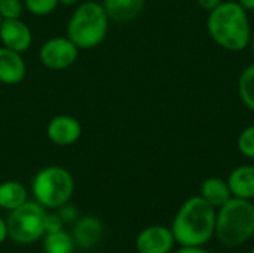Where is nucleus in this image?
<instances>
[{
  "label": "nucleus",
  "instance_id": "nucleus-19",
  "mask_svg": "<svg viewBox=\"0 0 254 253\" xmlns=\"http://www.w3.org/2000/svg\"><path fill=\"white\" fill-rule=\"evenodd\" d=\"M24 7L34 16H46L51 15L58 6V0H22Z\"/></svg>",
  "mask_w": 254,
  "mask_h": 253
},
{
  "label": "nucleus",
  "instance_id": "nucleus-7",
  "mask_svg": "<svg viewBox=\"0 0 254 253\" xmlns=\"http://www.w3.org/2000/svg\"><path fill=\"white\" fill-rule=\"evenodd\" d=\"M79 51L67 36H54L42 43L39 60L49 70H65L77 61Z\"/></svg>",
  "mask_w": 254,
  "mask_h": 253
},
{
  "label": "nucleus",
  "instance_id": "nucleus-8",
  "mask_svg": "<svg viewBox=\"0 0 254 253\" xmlns=\"http://www.w3.org/2000/svg\"><path fill=\"white\" fill-rule=\"evenodd\" d=\"M82 124L71 115H57L46 125L48 139L61 148L74 145L82 137Z\"/></svg>",
  "mask_w": 254,
  "mask_h": 253
},
{
  "label": "nucleus",
  "instance_id": "nucleus-17",
  "mask_svg": "<svg viewBox=\"0 0 254 253\" xmlns=\"http://www.w3.org/2000/svg\"><path fill=\"white\" fill-rule=\"evenodd\" d=\"M43 249H45V253H73L74 240L64 230L46 233Z\"/></svg>",
  "mask_w": 254,
  "mask_h": 253
},
{
  "label": "nucleus",
  "instance_id": "nucleus-25",
  "mask_svg": "<svg viewBox=\"0 0 254 253\" xmlns=\"http://www.w3.org/2000/svg\"><path fill=\"white\" fill-rule=\"evenodd\" d=\"M176 253H210L202 246H182Z\"/></svg>",
  "mask_w": 254,
  "mask_h": 253
},
{
  "label": "nucleus",
  "instance_id": "nucleus-1",
  "mask_svg": "<svg viewBox=\"0 0 254 253\" xmlns=\"http://www.w3.org/2000/svg\"><path fill=\"white\" fill-rule=\"evenodd\" d=\"M207 30L220 48L231 52L244 51L253 34L247 10L232 0L222 1L208 12Z\"/></svg>",
  "mask_w": 254,
  "mask_h": 253
},
{
  "label": "nucleus",
  "instance_id": "nucleus-2",
  "mask_svg": "<svg viewBox=\"0 0 254 253\" xmlns=\"http://www.w3.org/2000/svg\"><path fill=\"white\" fill-rule=\"evenodd\" d=\"M217 210L201 195L188 198L177 210L171 231L180 246H204L214 237Z\"/></svg>",
  "mask_w": 254,
  "mask_h": 253
},
{
  "label": "nucleus",
  "instance_id": "nucleus-4",
  "mask_svg": "<svg viewBox=\"0 0 254 253\" xmlns=\"http://www.w3.org/2000/svg\"><path fill=\"white\" fill-rule=\"evenodd\" d=\"M214 236L226 248H238L254 236V204L232 197L217 209Z\"/></svg>",
  "mask_w": 254,
  "mask_h": 253
},
{
  "label": "nucleus",
  "instance_id": "nucleus-5",
  "mask_svg": "<svg viewBox=\"0 0 254 253\" xmlns=\"http://www.w3.org/2000/svg\"><path fill=\"white\" fill-rule=\"evenodd\" d=\"M31 192L45 209H60L70 201L74 192V179L61 166H46L34 174Z\"/></svg>",
  "mask_w": 254,
  "mask_h": 253
},
{
  "label": "nucleus",
  "instance_id": "nucleus-10",
  "mask_svg": "<svg viewBox=\"0 0 254 253\" xmlns=\"http://www.w3.org/2000/svg\"><path fill=\"white\" fill-rule=\"evenodd\" d=\"M174 236L171 228L152 225L144 228L135 239L138 253H167L174 248Z\"/></svg>",
  "mask_w": 254,
  "mask_h": 253
},
{
  "label": "nucleus",
  "instance_id": "nucleus-11",
  "mask_svg": "<svg viewBox=\"0 0 254 253\" xmlns=\"http://www.w3.org/2000/svg\"><path fill=\"white\" fill-rule=\"evenodd\" d=\"M27 66L22 54L0 46V84L18 85L25 79Z\"/></svg>",
  "mask_w": 254,
  "mask_h": 253
},
{
  "label": "nucleus",
  "instance_id": "nucleus-6",
  "mask_svg": "<svg viewBox=\"0 0 254 253\" xmlns=\"http://www.w3.org/2000/svg\"><path fill=\"white\" fill-rule=\"evenodd\" d=\"M46 210L37 201H25L12 210L6 225L7 236L19 245H30L46 234Z\"/></svg>",
  "mask_w": 254,
  "mask_h": 253
},
{
  "label": "nucleus",
  "instance_id": "nucleus-32",
  "mask_svg": "<svg viewBox=\"0 0 254 253\" xmlns=\"http://www.w3.org/2000/svg\"><path fill=\"white\" fill-rule=\"evenodd\" d=\"M167 253H171V252H167Z\"/></svg>",
  "mask_w": 254,
  "mask_h": 253
},
{
  "label": "nucleus",
  "instance_id": "nucleus-28",
  "mask_svg": "<svg viewBox=\"0 0 254 253\" xmlns=\"http://www.w3.org/2000/svg\"><path fill=\"white\" fill-rule=\"evenodd\" d=\"M58 3L63 6H67V7H74L80 3V0H58Z\"/></svg>",
  "mask_w": 254,
  "mask_h": 253
},
{
  "label": "nucleus",
  "instance_id": "nucleus-9",
  "mask_svg": "<svg viewBox=\"0 0 254 253\" xmlns=\"http://www.w3.org/2000/svg\"><path fill=\"white\" fill-rule=\"evenodd\" d=\"M0 42L1 46L24 54L33 43V33L21 18L3 19L0 22Z\"/></svg>",
  "mask_w": 254,
  "mask_h": 253
},
{
  "label": "nucleus",
  "instance_id": "nucleus-26",
  "mask_svg": "<svg viewBox=\"0 0 254 253\" xmlns=\"http://www.w3.org/2000/svg\"><path fill=\"white\" fill-rule=\"evenodd\" d=\"M7 237H9V236H7V225H6V222L0 218V243H3Z\"/></svg>",
  "mask_w": 254,
  "mask_h": 253
},
{
  "label": "nucleus",
  "instance_id": "nucleus-20",
  "mask_svg": "<svg viewBox=\"0 0 254 253\" xmlns=\"http://www.w3.org/2000/svg\"><path fill=\"white\" fill-rule=\"evenodd\" d=\"M237 148L241 155L249 160H254V124L241 130L237 139Z\"/></svg>",
  "mask_w": 254,
  "mask_h": 253
},
{
  "label": "nucleus",
  "instance_id": "nucleus-30",
  "mask_svg": "<svg viewBox=\"0 0 254 253\" xmlns=\"http://www.w3.org/2000/svg\"><path fill=\"white\" fill-rule=\"evenodd\" d=\"M250 253H254V248H253V249H252V251H250Z\"/></svg>",
  "mask_w": 254,
  "mask_h": 253
},
{
  "label": "nucleus",
  "instance_id": "nucleus-3",
  "mask_svg": "<svg viewBox=\"0 0 254 253\" xmlns=\"http://www.w3.org/2000/svg\"><path fill=\"white\" fill-rule=\"evenodd\" d=\"M110 18L101 3L80 1L68 18L65 36L79 49H92L101 45L109 33Z\"/></svg>",
  "mask_w": 254,
  "mask_h": 253
},
{
  "label": "nucleus",
  "instance_id": "nucleus-22",
  "mask_svg": "<svg viewBox=\"0 0 254 253\" xmlns=\"http://www.w3.org/2000/svg\"><path fill=\"white\" fill-rule=\"evenodd\" d=\"M63 219L60 215H48L46 216V233H54L63 230Z\"/></svg>",
  "mask_w": 254,
  "mask_h": 253
},
{
  "label": "nucleus",
  "instance_id": "nucleus-16",
  "mask_svg": "<svg viewBox=\"0 0 254 253\" xmlns=\"http://www.w3.org/2000/svg\"><path fill=\"white\" fill-rule=\"evenodd\" d=\"M28 194L25 186L18 180H6L0 183V207L4 210H15L22 206Z\"/></svg>",
  "mask_w": 254,
  "mask_h": 253
},
{
  "label": "nucleus",
  "instance_id": "nucleus-12",
  "mask_svg": "<svg viewBox=\"0 0 254 253\" xmlns=\"http://www.w3.org/2000/svg\"><path fill=\"white\" fill-rule=\"evenodd\" d=\"M228 185L232 197L243 200H254V166L243 164L234 169L228 176Z\"/></svg>",
  "mask_w": 254,
  "mask_h": 253
},
{
  "label": "nucleus",
  "instance_id": "nucleus-21",
  "mask_svg": "<svg viewBox=\"0 0 254 253\" xmlns=\"http://www.w3.org/2000/svg\"><path fill=\"white\" fill-rule=\"evenodd\" d=\"M25 7L22 0H0V18L3 19H18L22 16Z\"/></svg>",
  "mask_w": 254,
  "mask_h": 253
},
{
  "label": "nucleus",
  "instance_id": "nucleus-27",
  "mask_svg": "<svg viewBox=\"0 0 254 253\" xmlns=\"http://www.w3.org/2000/svg\"><path fill=\"white\" fill-rule=\"evenodd\" d=\"M247 12H250V10H254V0H237Z\"/></svg>",
  "mask_w": 254,
  "mask_h": 253
},
{
  "label": "nucleus",
  "instance_id": "nucleus-15",
  "mask_svg": "<svg viewBox=\"0 0 254 253\" xmlns=\"http://www.w3.org/2000/svg\"><path fill=\"white\" fill-rule=\"evenodd\" d=\"M208 204H211L216 210L222 207L225 203H228L232 198L229 185L226 179L211 176L207 177L201 185V194H199Z\"/></svg>",
  "mask_w": 254,
  "mask_h": 253
},
{
  "label": "nucleus",
  "instance_id": "nucleus-29",
  "mask_svg": "<svg viewBox=\"0 0 254 253\" xmlns=\"http://www.w3.org/2000/svg\"><path fill=\"white\" fill-rule=\"evenodd\" d=\"M249 46L252 48V52H253V55H254V34H252V39H250V43H249Z\"/></svg>",
  "mask_w": 254,
  "mask_h": 253
},
{
  "label": "nucleus",
  "instance_id": "nucleus-24",
  "mask_svg": "<svg viewBox=\"0 0 254 253\" xmlns=\"http://www.w3.org/2000/svg\"><path fill=\"white\" fill-rule=\"evenodd\" d=\"M222 1H223V0H196V3H198L202 9H205L207 12H210V10H213L214 7H217Z\"/></svg>",
  "mask_w": 254,
  "mask_h": 253
},
{
  "label": "nucleus",
  "instance_id": "nucleus-18",
  "mask_svg": "<svg viewBox=\"0 0 254 253\" xmlns=\"http://www.w3.org/2000/svg\"><path fill=\"white\" fill-rule=\"evenodd\" d=\"M238 95L244 106L254 112V63L247 66L238 78Z\"/></svg>",
  "mask_w": 254,
  "mask_h": 253
},
{
  "label": "nucleus",
  "instance_id": "nucleus-14",
  "mask_svg": "<svg viewBox=\"0 0 254 253\" xmlns=\"http://www.w3.org/2000/svg\"><path fill=\"white\" fill-rule=\"evenodd\" d=\"M103 236V224L98 218L85 216L74 225L73 240L82 249H91L97 246Z\"/></svg>",
  "mask_w": 254,
  "mask_h": 253
},
{
  "label": "nucleus",
  "instance_id": "nucleus-23",
  "mask_svg": "<svg viewBox=\"0 0 254 253\" xmlns=\"http://www.w3.org/2000/svg\"><path fill=\"white\" fill-rule=\"evenodd\" d=\"M60 216H61L63 222H71V221H76L77 213H76L74 207H65V204H64L63 207H60Z\"/></svg>",
  "mask_w": 254,
  "mask_h": 253
},
{
  "label": "nucleus",
  "instance_id": "nucleus-31",
  "mask_svg": "<svg viewBox=\"0 0 254 253\" xmlns=\"http://www.w3.org/2000/svg\"><path fill=\"white\" fill-rule=\"evenodd\" d=\"M0 22H1V18H0Z\"/></svg>",
  "mask_w": 254,
  "mask_h": 253
},
{
  "label": "nucleus",
  "instance_id": "nucleus-13",
  "mask_svg": "<svg viewBox=\"0 0 254 253\" xmlns=\"http://www.w3.org/2000/svg\"><path fill=\"white\" fill-rule=\"evenodd\" d=\"M101 4L110 21L129 22L141 15L146 0H101Z\"/></svg>",
  "mask_w": 254,
  "mask_h": 253
}]
</instances>
